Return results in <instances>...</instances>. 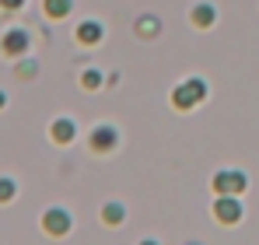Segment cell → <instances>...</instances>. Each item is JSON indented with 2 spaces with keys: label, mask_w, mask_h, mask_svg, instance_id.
I'll list each match as a JSON object with an SVG mask.
<instances>
[{
  "label": "cell",
  "mask_w": 259,
  "mask_h": 245,
  "mask_svg": "<svg viewBox=\"0 0 259 245\" xmlns=\"http://www.w3.org/2000/svg\"><path fill=\"white\" fill-rule=\"evenodd\" d=\"M0 53L4 56H25L28 53V32L25 28H7L0 35Z\"/></svg>",
  "instance_id": "3957f363"
},
{
  "label": "cell",
  "mask_w": 259,
  "mask_h": 245,
  "mask_svg": "<svg viewBox=\"0 0 259 245\" xmlns=\"http://www.w3.org/2000/svg\"><path fill=\"white\" fill-rule=\"evenodd\" d=\"M49 137L56 140V144H70L74 137H77V126H74V119H53V126H49Z\"/></svg>",
  "instance_id": "52a82bcc"
},
{
  "label": "cell",
  "mask_w": 259,
  "mask_h": 245,
  "mask_svg": "<svg viewBox=\"0 0 259 245\" xmlns=\"http://www.w3.org/2000/svg\"><path fill=\"white\" fill-rule=\"evenodd\" d=\"M214 189L217 193H242V189H245V175H242V172H217Z\"/></svg>",
  "instance_id": "8992f818"
},
{
  "label": "cell",
  "mask_w": 259,
  "mask_h": 245,
  "mask_svg": "<svg viewBox=\"0 0 259 245\" xmlns=\"http://www.w3.org/2000/svg\"><path fill=\"white\" fill-rule=\"evenodd\" d=\"M81 84H84V88H98V84H102V74H98V70H84V74H81Z\"/></svg>",
  "instance_id": "9a60e30c"
},
{
  "label": "cell",
  "mask_w": 259,
  "mask_h": 245,
  "mask_svg": "<svg viewBox=\"0 0 259 245\" xmlns=\"http://www.w3.org/2000/svg\"><path fill=\"white\" fill-rule=\"evenodd\" d=\"M77 42H84V46L102 42V25H98V21H81V25H77Z\"/></svg>",
  "instance_id": "ba28073f"
},
{
  "label": "cell",
  "mask_w": 259,
  "mask_h": 245,
  "mask_svg": "<svg viewBox=\"0 0 259 245\" xmlns=\"http://www.w3.org/2000/svg\"><path fill=\"white\" fill-rule=\"evenodd\" d=\"M14 196H18V182L7 179V175H0V203H11Z\"/></svg>",
  "instance_id": "7c38bea8"
},
{
  "label": "cell",
  "mask_w": 259,
  "mask_h": 245,
  "mask_svg": "<svg viewBox=\"0 0 259 245\" xmlns=\"http://www.w3.org/2000/svg\"><path fill=\"white\" fill-rule=\"evenodd\" d=\"M137 32H140V35H154V32H158V21H154V18H144V21H137Z\"/></svg>",
  "instance_id": "5bb4252c"
},
{
  "label": "cell",
  "mask_w": 259,
  "mask_h": 245,
  "mask_svg": "<svg viewBox=\"0 0 259 245\" xmlns=\"http://www.w3.org/2000/svg\"><path fill=\"white\" fill-rule=\"evenodd\" d=\"M203 98H207V84L196 81V77H193V81H186V84H179V88H175V95H172V102L179 105V109H193V105H196V102H203Z\"/></svg>",
  "instance_id": "6da1fadb"
},
{
  "label": "cell",
  "mask_w": 259,
  "mask_h": 245,
  "mask_svg": "<svg viewBox=\"0 0 259 245\" xmlns=\"http://www.w3.org/2000/svg\"><path fill=\"white\" fill-rule=\"evenodd\" d=\"M102 217H105V224H123L126 210H123V203H105V210H102Z\"/></svg>",
  "instance_id": "8fae6325"
},
{
  "label": "cell",
  "mask_w": 259,
  "mask_h": 245,
  "mask_svg": "<svg viewBox=\"0 0 259 245\" xmlns=\"http://www.w3.org/2000/svg\"><path fill=\"white\" fill-rule=\"evenodd\" d=\"M140 245H154V242H140Z\"/></svg>",
  "instance_id": "ac0fdd59"
},
{
  "label": "cell",
  "mask_w": 259,
  "mask_h": 245,
  "mask_svg": "<svg viewBox=\"0 0 259 245\" xmlns=\"http://www.w3.org/2000/svg\"><path fill=\"white\" fill-rule=\"evenodd\" d=\"M214 214L221 224H238L242 221V203L235 200V193H221V200L214 203Z\"/></svg>",
  "instance_id": "277c9868"
},
{
  "label": "cell",
  "mask_w": 259,
  "mask_h": 245,
  "mask_svg": "<svg viewBox=\"0 0 259 245\" xmlns=\"http://www.w3.org/2000/svg\"><path fill=\"white\" fill-rule=\"evenodd\" d=\"M0 7H4V11H21L25 0H0Z\"/></svg>",
  "instance_id": "2e32d148"
},
{
  "label": "cell",
  "mask_w": 259,
  "mask_h": 245,
  "mask_svg": "<svg viewBox=\"0 0 259 245\" xmlns=\"http://www.w3.org/2000/svg\"><path fill=\"white\" fill-rule=\"evenodd\" d=\"M35 70H39V67H35V60H21V63H18V77H25V81H28V77H35Z\"/></svg>",
  "instance_id": "4fadbf2b"
},
{
  "label": "cell",
  "mask_w": 259,
  "mask_h": 245,
  "mask_svg": "<svg viewBox=\"0 0 259 245\" xmlns=\"http://www.w3.org/2000/svg\"><path fill=\"white\" fill-rule=\"evenodd\" d=\"M70 7H74V0H42V11L53 18V21L67 18V14H70Z\"/></svg>",
  "instance_id": "9c48e42d"
},
{
  "label": "cell",
  "mask_w": 259,
  "mask_h": 245,
  "mask_svg": "<svg viewBox=\"0 0 259 245\" xmlns=\"http://www.w3.org/2000/svg\"><path fill=\"white\" fill-rule=\"evenodd\" d=\"M4 105H7V95H4V91H0V109H4Z\"/></svg>",
  "instance_id": "e0dca14e"
},
{
  "label": "cell",
  "mask_w": 259,
  "mask_h": 245,
  "mask_svg": "<svg viewBox=\"0 0 259 245\" xmlns=\"http://www.w3.org/2000/svg\"><path fill=\"white\" fill-rule=\"evenodd\" d=\"M70 224H74V221H70V214H67L63 207H49L42 214V231L53 235V238H63V235L70 231Z\"/></svg>",
  "instance_id": "7a4b0ae2"
},
{
  "label": "cell",
  "mask_w": 259,
  "mask_h": 245,
  "mask_svg": "<svg viewBox=\"0 0 259 245\" xmlns=\"http://www.w3.org/2000/svg\"><path fill=\"white\" fill-rule=\"evenodd\" d=\"M193 25H200V28L214 25V7H210V4H196V7H193Z\"/></svg>",
  "instance_id": "30bf717a"
},
{
  "label": "cell",
  "mask_w": 259,
  "mask_h": 245,
  "mask_svg": "<svg viewBox=\"0 0 259 245\" xmlns=\"http://www.w3.org/2000/svg\"><path fill=\"white\" fill-rule=\"evenodd\" d=\"M88 144H91L95 151H112V147L119 144V133H116V126H95L91 137H88Z\"/></svg>",
  "instance_id": "5b68a950"
}]
</instances>
